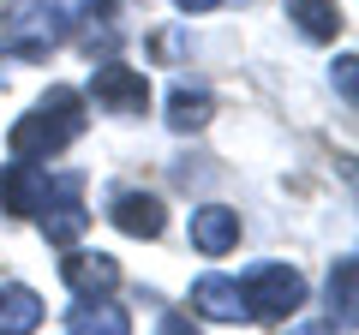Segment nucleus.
Listing matches in <instances>:
<instances>
[{
	"label": "nucleus",
	"mask_w": 359,
	"mask_h": 335,
	"mask_svg": "<svg viewBox=\"0 0 359 335\" xmlns=\"http://www.w3.org/2000/svg\"><path fill=\"white\" fill-rule=\"evenodd\" d=\"M72 0H6L0 6V54L13 60H48L72 36Z\"/></svg>",
	"instance_id": "f03ea898"
},
{
	"label": "nucleus",
	"mask_w": 359,
	"mask_h": 335,
	"mask_svg": "<svg viewBox=\"0 0 359 335\" xmlns=\"http://www.w3.org/2000/svg\"><path fill=\"white\" fill-rule=\"evenodd\" d=\"M210 120H216V96L204 90V84H174V96H168V132H204Z\"/></svg>",
	"instance_id": "9b49d317"
},
{
	"label": "nucleus",
	"mask_w": 359,
	"mask_h": 335,
	"mask_svg": "<svg viewBox=\"0 0 359 335\" xmlns=\"http://www.w3.org/2000/svg\"><path fill=\"white\" fill-rule=\"evenodd\" d=\"M353 72H359V60H353V54H341V60L330 66V78H335V90H341V102H347V108L359 102V78H353Z\"/></svg>",
	"instance_id": "dca6fc26"
},
{
	"label": "nucleus",
	"mask_w": 359,
	"mask_h": 335,
	"mask_svg": "<svg viewBox=\"0 0 359 335\" xmlns=\"http://www.w3.org/2000/svg\"><path fill=\"white\" fill-rule=\"evenodd\" d=\"M42 198H48V174L36 162H18L13 156V162L0 168V210L6 216H36Z\"/></svg>",
	"instance_id": "6e6552de"
},
{
	"label": "nucleus",
	"mask_w": 359,
	"mask_h": 335,
	"mask_svg": "<svg viewBox=\"0 0 359 335\" xmlns=\"http://www.w3.org/2000/svg\"><path fill=\"white\" fill-rule=\"evenodd\" d=\"M162 335H198V323H186V317H162Z\"/></svg>",
	"instance_id": "f3484780"
},
{
	"label": "nucleus",
	"mask_w": 359,
	"mask_h": 335,
	"mask_svg": "<svg viewBox=\"0 0 359 335\" xmlns=\"http://www.w3.org/2000/svg\"><path fill=\"white\" fill-rule=\"evenodd\" d=\"M90 96H96V108H108V114H144V108H150V78L132 72L126 60H102L90 72Z\"/></svg>",
	"instance_id": "20e7f679"
},
{
	"label": "nucleus",
	"mask_w": 359,
	"mask_h": 335,
	"mask_svg": "<svg viewBox=\"0 0 359 335\" xmlns=\"http://www.w3.org/2000/svg\"><path fill=\"white\" fill-rule=\"evenodd\" d=\"M42 329V294L25 282L0 287V335H36Z\"/></svg>",
	"instance_id": "4468645a"
},
{
	"label": "nucleus",
	"mask_w": 359,
	"mask_h": 335,
	"mask_svg": "<svg viewBox=\"0 0 359 335\" xmlns=\"http://www.w3.org/2000/svg\"><path fill=\"white\" fill-rule=\"evenodd\" d=\"M108 221H114L126 240H162L168 210H162V198H156V192H120L114 204H108Z\"/></svg>",
	"instance_id": "1a4fd4ad"
},
{
	"label": "nucleus",
	"mask_w": 359,
	"mask_h": 335,
	"mask_svg": "<svg viewBox=\"0 0 359 335\" xmlns=\"http://www.w3.org/2000/svg\"><path fill=\"white\" fill-rule=\"evenodd\" d=\"M36 228L48 233V245H78L90 228L84 216V198H78V180H48V198L36 210Z\"/></svg>",
	"instance_id": "39448f33"
},
{
	"label": "nucleus",
	"mask_w": 359,
	"mask_h": 335,
	"mask_svg": "<svg viewBox=\"0 0 359 335\" xmlns=\"http://www.w3.org/2000/svg\"><path fill=\"white\" fill-rule=\"evenodd\" d=\"M287 335H330V329H323V323H294Z\"/></svg>",
	"instance_id": "6ab92c4d"
},
{
	"label": "nucleus",
	"mask_w": 359,
	"mask_h": 335,
	"mask_svg": "<svg viewBox=\"0 0 359 335\" xmlns=\"http://www.w3.org/2000/svg\"><path fill=\"white\" fill-rule=\"evenodd\" d=\"M78 132H84V90H72V84H48V96L13 120L6 150H13L18 162H48V156H60Z\"/></svg>",
	"instance_id": "f257e3e1"
},
{
	"label": "nucleus",
	"mask_w": 359,
	"mask_h": 335,
	"mask_svg": "<svg viewBox=\"0 0 359 335\" xmlns=\"http://www.w3.org/2000/svg\"><path fill=\"white\" fill-rule=\"evenodd\" d=\"M192 311L198 317H210V323H240L245 317V294H240V282L233 275H198L192 282Z\"/></svg>",
	"instance_id": "9d476101"
},
{
	"label": "nucleus",
	"mask_w": 359,
	"mask_h": 335,
	"mask_svg": "<svg viewBox=\"0 0 359 335\" xmlns=\"http://www.w3.org/2000/svg\"><path fill=\"white\" fill-rule=\"evenodd\" d=\"M353 258H335L330 270V287H323V299H330V323L335 329H353Z\"/></svg>",
	"instance_id": "2eb2a0df"
},
{
	"label": "nucleus",
	"mask_w": 359,
	"mask_h": 335,
	"mask_svg": "<svg viewBox=\"0 0 359 335\" xmlns=\"http://www.w3.org/2000/svg\"><path fill=\"white\" fill-rule=\"evenodd\" d=\"M180 13H210V6H222V0H174Z\"/></svg>",
	"instance_id": "a211bd4d"
},
{
	"label": "nucleus",
	"mask_w": 359,
	"mask_h": 335,
	"mask_svg": "<svg viewBox=\"0 0 359 335\" xmlns=\"http://www.w3.org/2000/svg\"><path fill=\"white\" fill-rule=\"evenodd\" d=\"M240 233H245V221H240L233 204H198L192 210V245L204 258H228L233 245H240Z\"/></svg>",
	"instance_id": "0eeeda50"
},
{
	"label": "nucleus",
	"mask_w": 359,
	"mask_h": 335,
	"mask_svg": "<svg viewBox=\"0 0 359 335\" xmlns=\"http://www.w3.org/2000/svg\"><path fill=\"white\" fill-rule=\"evenodd\" d=\"M287 25L306 42H335L341 36V0H287Z\"/></svg>",
	"instance_id": "ddd939ff"
},
{
	"label": "nucleus",
	"mask_w": 359,
	"mask_h": 335,
	"mask_svg": "<svg viewBox=\"0 0 359 335\" xmlns=\"http://www.w3.org/2000/svg\"><path fill=\"white\" fill-rule=\"evenodd\" d=\"M72 335H132V311L114 294L108 299H78L72 306Z\"/></svg>",
	"instance_id": "f8f14e48"
},
{
	"label": "nucleus",
	"mask_w": 359,
	"mask_h": 335,
	"mask_svg": "<svg viewBox=\"0 0 359 335\" xmlns=\"http://www.w3.org/2000/svg\"><path fill=\"white\" fill-rule=\"evenodd\" d=\"M240 294H245V317L282 323V317H294V311L306 306V275H299L294 264L269 258V264H257V270H245Z\"/></svg>",
	"instance_id": "7ed1b4c3"
},
{
	"label": "nucleus",
	"mask_w": 359,
	"mask_h": 335,
	"mask_svg": "<svg viewBox=\"0 0 359 335\" xmlns=\"http://www.w3.org/2000/svg\"><path fill=\"white\" fill-rule=\"evenodd\" d=\"M60 282L72 287V299H108L120 287V264L108 258V252H72V245H66Z\"/></svg>",
	"instance_id": "423d86ee"
}]
</instances>
